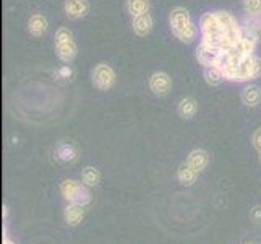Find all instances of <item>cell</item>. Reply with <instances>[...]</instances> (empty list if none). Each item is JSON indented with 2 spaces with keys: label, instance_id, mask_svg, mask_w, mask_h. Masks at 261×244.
Here are the masks:
<instances>
[{
  "label": "cell",
  "instance_id": "obj_1",
  "mask_svg": "<svg viewBox=\"0 0 261 244\" xmlns=\"http://www.w3.org/2000/svg\"><path fill=\"white\" fill-rule=\"evenodd\" d=\"M170 30H172L174 36L182 42H192L196 38V26L192 20V15L188 10L182 7H177L170 12Z\"/></svg>",
  "mask_w": 261,
  "mask_h": 244
},
{
  "label": "cell",
  "instance_id": "obj_2",
  "mask_svg": "<svg viewBox=\"0 0 261 244\" xmlns=\"http://www.w3.org/2000/svg\"><path fill=\"white\" fill-rule=\"evenodd\" d=\"M261 75V59L255 57V56H248V57H242L240 62L232 67L230 70H227L224 77L229 81H250L255 80Z\"/></svg>",
  "mask_w": 261,
  "mask_h": 244
},
{
  "label": "cell",
  "instance_id": "obj_3",
  "mask_svg": "<svg viewBox=\"0 0 261 244\" xmlns=\"http://www.w3.org/2000/svg\"><path fill=\"white\" fill-rule=\"evenodd\" d=\"M201 41L222 49V30L218 12H208L200 18Z\"/></svg>",
  "mask_w": 261,
  "mask_h": 244
},
{
  "label": "cell",
  "instance_id": "obj_4",
  "mask_svg": "<svg viewBox=\"0 0 261 244\" xmlns=\"http://www.w3.org/2000/svg\"><path fill=\"white\" fill-rule=\"evenodd\" d=\"M60 192L68 204H76V205L86 207L93 201L88 186H85L83 183H78V181H73V179H65L64 183L60 184Z\"/></svg>",
  "mask_w": 261,
  "mask_h": 244
},
{
  "label": "cell",
  "instance_id": "obj_5",
  "mask_svg": "<svg viewBox=\"0 0 261 244\" xmlns=\"http://www.w3.org/2000/svg\"><path fill=\"white\" fill-rule=\"evenodd\" d=\"M222 30V49H232L242 38V28L236 16L229 12H218Z\"/></svg>",
  "mask_w": 261,
  "mask_h": 244
},
{
  "label": "cell",
  "instance_id": "obj_6",
  "mask_svg": "<svg viewBox=\"0 0 261 244\" xmlns=\"http://www.w3.org/2000/svg\"><path fill=\"white\" fill-rule=\"evenodd\" d=\"M56 52L62 62L70 64L76 57V42L73 39V33L68 28H59L56 33Z\"/></svg>",
  "mask_w": 261,
  "mask_h": 244
},
{
  "label": "cell",
  "instance_id": "obj_7",
  "mask_svg": "<svg viewBox=\"0 0 261 244\" xmlns=\"http://www.w3.org/2000/svg\"><path fill=\"white\" fill-rule=\"evenodd\" d=\"M91 80H93V85L101 90V92H107L115 85V72L109 64H97L93 72H91Z\"/></svg>",
  "mask_w": 261,
  "mask_h": 244
},
{
  "label": "cell",
  "instance_id": "obj_8",
  "mask_svg": "<svg viewBox=\"0 0 261 244\" xmlns=\"http://www.w3.org/2000/svg\"><path fill=\"white\" fill-rule=\"evenodd\" d=\"M222 49L218 46H213V44H208L201 41L200 46L196 48V60L200 62L201 65L204 67H210V65H216L219 56H221Z\"/></svg>",
  "mask_w": 261,
  "mask_h": 244
},
{
  "label": "cell",
  "instance_id": "obj_9",
  "mask_svg": "<svg viewBox=\"0 0 261 244\" xmlns=\"http://www.w3.org/2000/svg\"><path fill=\"white\" fill-rule=\"evenodd\" d=\"M149 90L156 96H166L172 90V78L166 72H154L149 77Z\"/></svg>",
  "mask_w": 261,
  "mask_h": 244
},
{
  "label": "cell",
  "instance_id": "obj_10",
  "mask_svg": "<svg viewBox=\"0 0 261 244\" xmlns=\"http://www.w3.org/2000/svg\"><path fill=\"white\" fill-rule=\"evenodd\" d=\"M256 42H258L256 33L245 31L244 34H242L240 41L232 48V51L237 52L240 57H248V56H251V54H253V51L256 48Z\"/></svg>",
  "mask_w": 261,
  "mask_h": 244
},
{
  "label": "cell",
  "instance_id": "obj_11",
  "mask_svg": "<svg viewBox=\"0 0 261 244\" xmlns=\"http://www.w3.org/2000/svg\"><path fill=\"white\" fill-rule=\"evenodd\" d=\"M78 147L70 140H62L56 147V158L62 163H71L78 158Z\"/></svg>",
  "mask_w": 261,
  "mask_h": 244
},
{
  "label": "cell",
  "instance_id": "obj_12",
  "mask_svg": "<svg viewBox=\"0 0 261 244\" xmlns=\"http://www.w3.org/2000/svg\"><path fill=\"white\" fill-rule=\"evenodd\" d=\"M65 13L70 20H80L85 18L89 12V2L88 0H65Z\"/></svg>",
  "mask_w": 261,
  "mask_h": 244
},
{
  "label": "cell",
  "instance_id": "obj_13",
  "mask_svg": "<svg viewBox=\"0 0 261 244\" xmlns=\"http://www.w3.org/2000/svg\"><path fill=\"white\" fill-rule=\"evenodd\" d=\"M152 26H154V21H152V16L149 15V12L135 16L132 23V28L137 36H148L152 31Z\"/></svg>",
  "mask_w": 261,
  "mask_h": 244
},
{
  "label": "cell",
  "instance_id": "obj_14",
  "mask_svg": "<svg viewBox=\"0 0 261 244\" xmlns=\"http://www.w3.org/2000/svg\"><path fill=\"white\" fill-rule=\"evenodd\" d=\"M210 163V155L201 148H196L193 151H190V155L187 158V165L193 168L196 173H201V171L208 166Z\"/></svg>",
  "mask_w": 261,
  "mask_h": 244
},
{
  "label": "cell",
  "instance_id": "obj_15",
  "mask_svg": "<svg viewBox=\"0 0 261 244\" xmlns=\"http://www.w3.org/2000/svg\"><path fill=\"white\" fill-rule=\"evenodd\" d=\"M49 28V21H47V18L44 16L42 13H33L30 16V20H28V31L36 36V38H39V36L42 34H46Z\"/></svg>",
  "mask_w": 261,
  "mask_h": 244
},
{
  "label": "cell",
  "instance_id": "obj_16",
  "mask_svg": "<svg viewBox=\"0 0 261 244\" xmlns=\"http://www.w3.org/2000/svg\"><path fill=\"white\" fill-rule=\"evenodd\" d=\"M65 221L70 227H78L80 223L85 220V207L76 205V204H68L65 207Z\"/></svg>",
  "mask_w": 261,
  "mask_h": 244
},
{
  "label": "cell",
  "instance_id": "obj_17",
  "mask_svg": "<svg viewBox=\"0 0 261 244\" xmlns=\"http://www.w3.org/2000/svg\"><path fill=\"white\" fill-rule=\"evenodd\" d=\"M240 98H242V103L245 106L253 107L261 103V88L258 85H248L244 88Z\"/></svg>",
  "mask_w": 261,
  "mask_h": 244
},
{
  "label": "cell",
  "instance_id": "obj_18",
  "mask_svg": "<svg viewBox=\"0 0 261 244\" xmlns=\"http://www.w3.org/2000/svg\"><path fill=\"white\" fill-rule=\"evenodd\" d=\"M177 113L180 117H184V119H192V117H195V114L198 113V103L193 98L180 99V103L177 106Z\"/></svg>",
  "mask_w": 261,
  "mask_h": 244
},
{
  "label": "cell",
  "instance_id": "obj_19",
  "mask_svg": "<svg viewBox=\"0 0 261 244\" xmlns=\"http://www.w3.org/2000/svg\"><path fill=\"white\" fill-rule=\"evenodd\" d=\"M203 77H204V81L208 83L210 86H219L226 77H224L222 70L216 65H210V67H204L203 70Z\"/></svg>",
  "mask_w": 261,
  "mask_h": 244
},
{
  "label": "cell",
  "instance_id": "obj_20",
  "mask_svg": "<svg viewBox=\"0 0 261 244\" xmlns=\"http://www.w3.org/2000/svg\"><path fill=\"white\" fill-rule=\"evenodd\" d=\"M196 178H198V173L193 169V168H190L185 163V165H180L178 166V171H177V179H178V183L182 184V186H193L195 184V181H196Z\"/></svg>",
  "mask_w": 261,
  "mask_h": 244
},
{
  "label": "cell",
  "instance_id": "obj_21",
  "mask_svg": "<svg viewBox=\"0 0 261 244\" xmlns=\"http://www.w3.org/2000/svg\"><path fill=\"white\" fill-rule=\"evenodd\" d=\"M82 183L88 187H94L101 183V173L94 166H86L82 171Z\"/></svg>",
  "mask_w": 261,
  "mask_h": 244
},
{
  "label": "cell",
  "instance_id": "obj_22",
  "mask_svg": "<svg viewBox=\"0 0 261 244\" xmlns=\"http://www.w3.org/2000/svg\"><path fill=\"white\" fill-rule=\"evenodd\" d=\"M127 10L135 18L149 12V0H127Z\"/></svg>",
  "mask_w": 261,
  "mask_h": 244
},
{
  "label": "cell",
  "instance_id": "obj_23",
  "mask_svg": "<svg viewBox=\"0 0 261 244\" xmlns=\"http://www.w3.org/2000/svg\"><path fill=\"white\" fill-rule=\"evenodd\" d=\"M244 26L247 31L259 33L261 31V12L256 13H247L244 18Z\"/></svg>",
  "mask_w": 261,
  "mask_h": 244
},
{
  "label": "cell",
  "instance_id": "obj_24",
  "mask_svg": "<svg viewBox=\"0 0 261 244\" xmlns=\"http://www.w3.org/2000/svg\"><path fill=\"white\" fill-rule=\"evenodd\" d=\"M247 13H256L261 12V0H244Z\"/></svg>",
  "mask_w": 261,
  "mask_h": 244
},
{
  "label": "cell",
  "instance_id": "obj_25",
  "mask_svg": "<svg viewBox=\"0 0 261 244\" xmlns=\"http://www.w3.org/2000/svg\"><path fill=\"white\" fill-rule=\"evenodd\" d=\"M251 143H253V147L261 151V129H256L253 132V135H251Z\"/></svg>",
  "mask_w": 261,
  "mask_h": 244
},
{
  "label": "cell",
  "instance_id": "obj_26",
  "mask_svg": "<svg viewBox=\"0 0 261 244\" xmlns=\"http://www.w3.org/2000/svg\"><path fill=\"white\" fill-rule=\"evenodd\" d=\"M57 75H59L60 78H70L71 75H73V70H71L68 65H65V67H62V69L57 70Z\"/></svg>",
  "mask_w": 261,
  "mask_h": 244
},
{
  "label": "cell",
  "instance_id": "obj_27",
  "mask_svg": "<svg viewBox=\"0 0 261 244\" xmlns=\"http://www.w3.org/2000/svg\"><path fill=\"white\" fill-rule=\"evenodd\" d=\"M250 218H251V220H255V221H259V220H261V207H259V205H256V207H253V209H251V212H250Z\"/></svg>",
  "mask_w": 261,
  "mask_h": 244
},
{
  "label": "cell",
  "instance_id": "obj_28",
  "mask_svg": "<svg viewBox=\"0 0 261 244\" xmlns=\"http://www.w3.org/2000/svg\"><path fill=\"white\" fill-rule=\"evenodd\" d=\"M2 218H4V223H7V218H8V207L7 205L2 207Z\"/></svg>",
  "mask_w": 261,
  "mask_h": 244
},
{
  "label": "cell",
  "instance_id": "obj_29",
  "mask_svg": "<svg viewBox=\"0 0 261 244\" xmlns=\"http://www.w3.org/2000/svg\"><path fill=\"white\" fill-rule=\"evenodd\" d=\"M2 244H16L15 241H12L8 236H4V239H2Z\"/></svg>",
  "mask_w": 261,
  "mask_h": 244
},
{
  "label": "cell",
  "instance_id": "obj_30",
  "mask_svg": "<svg viewBox=\"0 0 261 244\" xmlns=\"http://www.w3.org/2000/svg\"><path fill=\"white\" fill-rule=\"evenodd\" d=\"M259 161H261V151H259Z\"/></svg>",
  "mask_w": 261,
  "mask_h": 244
},
{
  "label": "cell",
  "instance_id": "obj_31",
  "mask_svg": "<svg viewBox=\"0 0 261 244\" xmlns=\"http://www.w3.org/2000/svg\"><path fill=\"white\" fill-rule=\"evenodd\" d=\"M247 244H251V242H247Z\"/></svg>",
  "mask_w": 261,
  "mask_h": 244
}]
</instances>
